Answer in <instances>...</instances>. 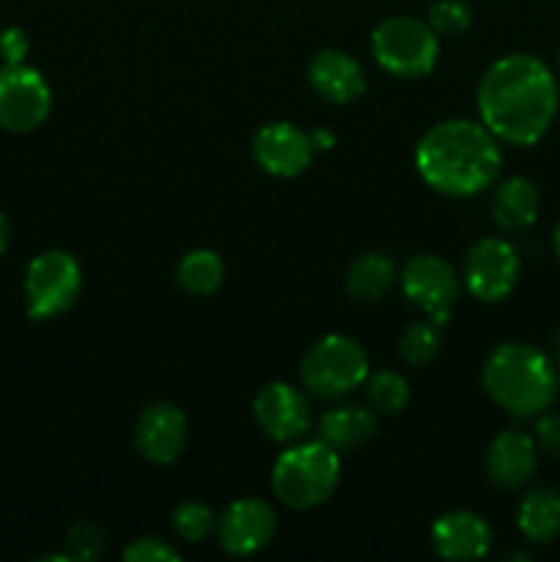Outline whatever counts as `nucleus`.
Here are the masks:
<instances>
[{"label": "nucleus", "instance_id": "obj_9", "mask_svg": "<svg viewBox=\"0 0 560 562\" xmlns=\"http://www.w3.org/2000/svg\"><path fill=\"white\" fill-rule=\"evenodd\" d=\"M401 285L412 305L428 313L434 324L445 327L450 316V307L459 300V278H456L453 267L445 258L423 252L406 261L404 272H401Z\"/></svg>", "mask_w": 560, "mask_h": 562}, {"label": "nucleus", "instance_id": "obj_11", "mask_svg": "<svg viewBox=\"0 0 560 562\" xmlns=\"http://www.w3.org/2000/svg\"><path fill=\"white\" fill-rule=\"evenodd\" d=\"M275 530H278V516H275L272 505H267L264 499H239L220 516L217 541L223 552L247 558V554L261 552L272 541Z\"/></svg>", "mask_w": 560, "mask_h": 562}, {"label": "nucleus", "instance_id": "obj_28", "mask_svg": "<svg viewBox=\"0 0 560 562\" xmlns=\"http://www.w3.org/2000/svg\"><path fill=\"white\" fill-rule=\"evenodd\" d=\"M124 560L130 562H179L181 554L163 538H137L124 549Z\"/></svg>", "mask_w": 560, "mask_h": 562}, {"label": "nucleus", "instance_id": "obj_22", "mask_svg": "<svg viewBox=\"0 0 560 562\" xmlns=\"http://www.w3.org/2000/svg\"><path fill=\"white\" fill-rule=\"evenodd\" d=\"M176 278H179V285L187 291V294L195 296H209L223 285L225 267L223 258L214 250H190L179 261V269H176Z\"/></svg>", "mask_w": 560, "mask_h": 562}, {"label": "nucleus", "instance_id": "obj_34", "mask_svg": "<svg viewBox=\"0 0 560 562\" xmlns=\"http://www.w3.org/2000/svg\"><path fill=\"white\" fill-rule=\"evenodd\" d=\"M558 357H560V335H558Z\"/></svg>", "mask_w": 560, "mask_h": 562}, {"label": "nucleus", "instance_id": "obj_10", "mask_svg": "<svg viewBox=\"0 0 560 562\" xmlns=\"http://www.w3.org/2000/svg\"><path fill=\"white\" fill-rule=\"evenodd\" d=\"M464 280L478 300L503 302L519 280V256L505 239H481L467 252Z\"/></svg>", "mask_w": 560, "mask_h": 562}, {"label": "nucleus", "instance_id": "obj_17", "mask_svg": "<svg viewBox=\"0 0 560 562\" xmlns=\"http://www.w3.org/2000/svg\"><path fill=\"white\" fill-rule=\"evenodd\" d=\"M538 464L536 442L522 431H503L486 450V472L503 488H519L533 477Z\"/></svg>", "mask_w": 560, "mask_h": 562}, {"label": "nucleus", "instance_id": "obj_25", "mask_svg": "<svg viewBox=\"0 0 560 562\" xmlns=\"http://www.w3.org/2000/svg\"><path fill=\"white\" fill-rule=\"evenodd\" d=\"M173 527L181 538L198 543L214 530V514L201 503H181L173 510Z\"/></svg>", "mask_w": 560, "mask_h": 562}, {"label": "nucleus", "instance_id": "obj_30", "mask_svg": "<svg viewBox=\"0 0 560 562\" xmlns=\"http://www.w3.org/2000/svg\"><path fill=\"white\" fill-rule=\"evenodd\" d=\"M536 439L549 456L560 459V412H549L536 420Z\"/></svg>", "mask_w": 560, "mask_h": 562}, {"label": "nucleus", "instance_id": "obj_12", "mask_svg": "<svg viewBox=\"0 0 560 562\" xmlns=\"http://www.w3.org/2000/svg\"><path fill=\"white\" fill-rule=\"evenodd\" d=\"M253 157L269 176L294 179L313 159L311 135L289 121H272L258 130L256 140H253Z\"/></svg>", "mask_w": 560, "mask_h": 562}, {"label": "nucleus", "instance_id": "obj_23", "mask_svg": "<svg viewBox=\"0 0 560 562\" xmlns=\"http://www.w3.org/2000/svg\"><path fill=\"white\" fill-rule=\"evenodd\" d=\"M439 344H443V335H439V324H434L432 318L428 322L410 324L404 329L399 340V351L410 366H426L428 360H434V355L439 351Z\"/></svg>", "mask_w": 560, "mask_h": 562}, {"label": "nucleus", "instance_id": "obj_26", "mask_svg": "<svg viewBox=\"0 0 560 562\" xmlns=\"http://www.w3.org/2000/svg\"><path fill=\"white\" fill-rule=\"evenodd\" d=\"M104 552V532L91 521H80L66 536V554L69 560H99Z\"/></svg>", "mask_w": 560, "mask_h": 562}, {"label": "nucleus", "instance_id": "obj_1", "mask_svg": "<svg viewBox=\"0 0 560 562\" xmlns=\"http://www.w3.org/2000/svg\"><path fill=\"white\" fill-rule=\"evenodd\" d=\"M478 113L497 140L533 146L547 135L558 115L555 75L536 55H505L483 71Z\"/></svg>", "mask_w": 560, "mask_h": 562}, {"label": "nucleus", "instance_id": "obj_4", "mask_svg": "<svg viewBox=\"0 0 560 562\" xmlns=\"http://www.w3.org/2000/svg\"><path fill=\"white\" fill-rule=\"evenodd\" d=\"M338 450L329 448L324 439H316L280 453L272 467V492L289 508L307 510L329 499L338 486Z\"/></svg>", "mask_w": 560, "mask_h": 562}, {"label": "nucleus", "instance_id": "obj_8", "mask_svg": "<svg viewBox=\"0 0 560 562\" xmlns=\"http://www.w3.org/2000/svg\"><path fill=\"white\" fill-rule=\"evenodd\" d=\"M53 104L47 80L25 64L0 69V126L9 132H31L44 124Z\"/></svg>", "mask_w": 560, "mask_h": 562}, {"label": "nucleus", "instance_id": "obj_29", "mask_svg": "<svg viewBox=\"0 0 560 562\" xmlns=\"http://www.w3.org/2000/svg\"><path fill=\"white\" fill-rule=\"evenodd\" d=\"M27 49H31V42H27L22 27H5V31L0 33V58L5 60V66L22 64Z\"/></svg>", "mask_w": 560, "mask_h": 562}, {"label": "nucleus", "instance_id": "obj_5", "mask_svg": "<svg viewBox=\"0 0 560 562\" xmlns=\"http://www.w3.org/2000/svg\"><path fill=\"white\" fill-rule=\"evenodd\" d=\"M302 384L318 398H338L368 379V355L349 335H324L305 351Z\"/></svg>", "mask_w": 560, "mask_h": 562}, {"label": "nucleus", "instance_id": "obj_2", "mask_svg": "<svg viewBox=\"0 0 560 562\" xmlns=\"http://www.w3.org/2000/svg\"><path fill=\"white\" fill-rule=\"evenodd\" d=\"M497 137L478 121L453 119L432 126L415 148L417 173L432 190L470 198L486 190L500 173Z\"/></svg>", "mask_w": 560, "mask_h": 562}, {"label": "nucleus", "instance_id": "obj_7", "mask_svg": "<svg viewBox=\"0 0 560 562\" xmlns=\"http://www.w3.org/2000/svg\"><path fill=\"white\" fill-rule=\"evenodd\" d=\"M82 289V272L66 250H47L31 261L25 272L27 313L36 322L66 313Z\"/></svg>", "mask_w": 560, "mask_h": 562}, {"label": "nucleus", "instance_id": "obj_15", "mask_svg": "<svg viewBox=\"0 0 560 562\" xmlns=\"http://www.w3.org/2000/svg\"><path fill=\"white\" fill-rule=\"evenodd\" d=\"M432 543L443 560H481L492 547V530L472 510H448L434 521Z\"/></svg>", "mask_w": 560, "mask_h": 562}, {"label": "nucleus", "instance_id": "obj_24", "mask_svg": "<svg viewBox=\"0 0 560 562\" xmlns=\"http://www.w3.org/2000/svg\"><path fill=\"white\" fill-rule=\"evenodd\" d=\"M368 398L384 415H399L410 401V384L395 371H377L368 379Z\"/></svg>", "mask_w": 560, "mask_h": 562}, {"label": "nucleus", "instance_id": "obj_13", "mask_svg": "<svg viewBox=\"0 0 560 562\" xmlns=\"http://www.w3.org/2000/svg\"><path fill=\"white\" fill-rule=\"evenodd\" d=\"M253 415L261 431L275 442H294L311 428V406L296 387L272 382L258 393Z\"/></svg>", "mask_w": 560, "mask_h": 562}, {"label": "nucleus", "instance_id": "obj_3", "mask_svg": "<svg viewBox=\"0 0 560 562\" xmlns=\"http://www.w3.org/2000/svg\"><path fill=\"white\" fill-rule=\"evenodd\" d=\"M489 398L514 417H536L558 395V373L544 351L527 344H500L483 366Z\"/></svg>", "mask_w": 560, "mask_h": 562}, {"label": "nucleus", "instance_id": "obj_19", "mask_svg": "<svg viewBox=\"0 0 560 562\" xmlns=\"http://www.w3.org/2000/svg\"><path fill=\"white\" fill-rule=\"evenodd\" d=\"M318 434L333 450H355L377 434V420L362 406H335L318 423Z\"/></svg>", "mask_w": 560, "mask_h": 562}, {"label": "nucleus", "instance_id": "obj_31", "mask_svg": "<svg viewBox=\"0 0 560 562\" xmlns=\"http://www.w3.org/2000/svg\"><path fill=\"white\" fill-rule=\"evenodd\" d=\"M311 143H313V148H333L335 137H333V132L316 130V132H311Z\"/></svg>", "mask_w": 560, "mask_h": 562}, {"label": "nucleus", "instance_id": "obj_21", "mask_svg": "<svg viewBox=\"0 0 560 562\" xmlns=\"http://www.w3.org/2000/svg\"><path fill=\"white\" fill-rule=\"evenodd\" d=\"M393 261L384 252H366L349 267L346 291L360 302H379L393 285Z\"/></svg>", "mask_w": 560, "mask_h": 562}, {"label": "nucleus", "instance_id": "obj_18", "mask_svg": "<svg viewBox=\"0 0 560 562\" xmlns=\"http://www.w3.org/2000/svg\"><path fill=\"white\" fill-rule=\"evenodd\" d=\"M538 203H541L538 187L525 176H514V179H505L494 192L492 217L500 228L522 231L536 223Z\"/></svg>", "mask_w": 560, "mask_h": 562}, {"label": "nucleus", "instance_id": "obj_20", "mask_svg": "<svg viewBox=\"0 0 560 562\" xmlns=\"http://www.w3.org/2000/svg\"><path fill=\"white\" fill-rule=\"evenodd\" d=\"M522 536L533 543H549L560 536V494L552 488H536L527 494L516 516Z\"/></svg>", "mask_w": 560, "mask_h": 562}, {"label": "nucleus", "instance_id": "obj_32", "mask_svg": "<svg viewBox=\"0 0 560 562\" xmlns=\"http://www.w3.org/2000/svg\"><path fill=\"white\" fill-rule=\"evenodd\" d=\"M9 236H11L9 220H5L3 214H0V252H3L5 247H9Z\"/></svg>", "mask_w": 560, "mask_h": 562}, {"label": "nucleus", "instance_id": "obj_33", "mask_svg": "<svg viewBox=\"0 0 560 562\" xmlns=\"http://www.w3.org/2000/svg\"><path fill=\"white\" fill-rule=\"evenodd\" d=\"M552 245H555V252H558V258H560V223H558V228H555Z\"/></svg>", "mask_w": 560, "mask_h": 562}, {"label": "nucleus", "instance_id": "obj_14", "mask_svg": "<svg viewBox=\"0 0 560 562\" xmlns=\"http://www.w3.org/2000/svg\"><path fill=\"white\" fill-rule=\"evenodd\" d=\"M135 445L143 459L154 464H170L187 445V417L179 406L148 404L135 423Z\"/></svg>", "mask_w": 560, "mask_h": 562}, {"label": "nucleus", "instance_id": "obj_16", "mask_svg": "<svg viewBox=\"0 0 560 562\" xmlns=\"http://www.w3.org/2000/svg\"><path fill=\"white\" fill-rule=\"evenodd\" d=\"M307 80L318 97L335 104L355 102L366 91V71L344 49H322L313 55L307 66Z\"/></svg>", "mask_w": 560, "mask_h": 562}, {"label": "nucleus", "instance_id": "obj_6", "mask_svg": "<svg viewBox=\"0 0 560 562\" xmlns=\"http://www.w3.org/2000/svg\"><path fill=\"white\" fill-rule=\"evenodd\" d=\"M377 64L395 77H423L434 69L439 38L428 22L415 16H390L371 36Z\"/></svg>", "mask_w": 560, "mask_h": 562}, {"label": "nucleus", "instance_id": "obj_27", "mask_svg": "<svg viewBox=\"0 0 560 562\" xmlns=\"http://www.w3.org/2000/svg\"><path fill=\"white\" fill-rule=\"evenodd\" d=\"M472 11L464 0H437L428 9V25L437 33H461L470 27Z\"/></svg>", "mask_w": 560, "mask_h": 562}]
</instances>
